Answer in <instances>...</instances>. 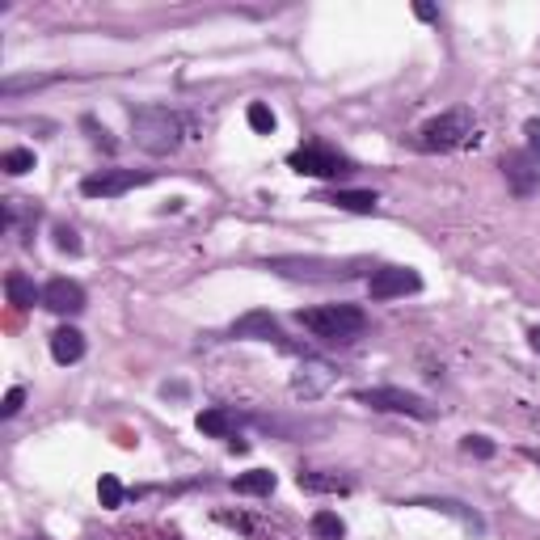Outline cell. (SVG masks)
<instances>
[{"label": "cell", "mask_w": 540, "mask_h": 540, "mask_svg": "<svg viewBox=\"0 0 540 540\" xmlns=\"http://www.w3.org/2000/svg\"><path fill=\"white\" fill-rule=\"evenodd\" d=\"M270 270L275 275H288V279H338V275H355L346 270L342 262H330V258H270Z\"/></svg>", "instance_id": "cell-8"}, {"label": "cell", "mask_w": 540, "mask_h": 540, "mask_svg": "<svg viewBox=\"0 0 540 540\" xmlns=\"http://www.w3.org/2000/svg\"><path fill=\"white\" fill-rule=\"evenodd\" d=\"M410 506H431V511H443V515H452V519H460L469 532H485V519L477 515V511H469L464 503H456V498H414Z\"/></svg>", "instance_id": "cell-15"}, {"label": "cell", "mask_w": 540, "mask_h": 540, "mask_svg": "<svg viewBox=\"0 0 540 540\" xmlns=\"http://www.w3.org/2000/svg\"><path fill=\"white\" fill-rule=\"evenodd\" d=\"M528 338H532V351H536V355H540V325H536V330L528 333Z\"/></svg>", "instance_id": "cell-30"}, {"label": "cell", "mask_w": 540, "mask_h": 540, "mask_svg": "<svg viewBox=\"0 0 540 540\" xmlns=\"http://www.w3.org/2000/svg\"><path fill=\"white\" fill-rule=\"evenodd\" d=\"M43 309L59 312V317H76L85 309V288L72 279H51L43 288Z\"/></svg>", "instance_id": "cell-11"}, {"label": "cell", "mask_w": 540, "mask_h": 540, "mask_svg": "<svg viewBox=\"0 0 540 540\" xmlns=\"http://www.w3.org/2000/svg\"><path fill=\"white\" fill-rule=\"evenodd\" d=\"M245 118H250V127L258 131V136H270V131H275V110H270L266 102H253L250 110H245Z\"/></svg>", "instance_id": "cell-23"}, {"label": "cell", "mask_w": 540, "mask_h": 540, "mask_svg": "<svg viewBox=\"0 0 540 540\" xmlns=\"http://www.w3.org/2000/svg\"><path fill=\"white\" fill-rule=\"evenodd\" d=\"M232 338H253V342H270V346H279V351H300V346H291L288 342V333L279 330V321L270 317V312H245L241 321H232Z\"/></svg>", "instance_id": "cell-9"}, {"label": "cell", "mask_w": 540, "mask_h": 540, "mask_svg": "<svg viewBox=\"0 0 540 540\" xmlns=\"http://www.w3.org/2000/svg\"><path fill=\"white\" fill-rule=\"evenodd\" d=\"M296 482H300L304 494H351V490H355L346 477H333V473H312V469H304Z\"/></svg>", "instance_id": "cell-16"}, {"label": "cell", "mask_w": 540, "mask_h": 540, "mask_svg": "<svg viewBox=\"0 0 540 540\" xmlns=\"http://www.w3.org/2000/svg\"><path fill=\"white\" fill-rule=\"evenodd\" d=\"M418 17H423V22H435V17H439V13H435V5H418Z\"/></svg>", "instance_id": "cell-29"}, {"label": "cell", "mask_w": 540, "mask_h": 540, "mask_svg": "<svg viewBox=\"0 0 540 540\" xmlns=\"http://www.w3.org/2000/svg\"><path fill=\"white\" fill-rule=\"evenodd\" d=\"M51 359L56 363H81L85 359V333L76 325H59L51 333Z\"/></svg>", "instance_id": "cell-14"}, {"label": "cell", "mask_w": 540, "mask_h": 540, "mask_svg": "<svg viewBox=\"0 0 540 540\" xmlns=\"http://www.w3.org/2000/svg\"><path fill=\"white\" fill-rule=\"evenodd\" d=\"M275 473H266V469H253V473H241V477H237V482H232V490H237V494H270V490H275Z\"/></svg>", "instance_id": "cell-20"}, {"label": "cell", "mask_w": 540, "mask_h": 540, "mask_svg": "<svg viewBox=\"0 0 540 540\" xmlns=\"http://www.w3.org/2000/svg\"><path fill=\"white\" fill-rule=\"evenodd\" d=\"M97 498H102V506H106V511H115V506H123L127 490H123V482H118L115 473H102V482H97Z\"/></svg>", "instance_id": "cell-21"}, {"label": "cell", "mask_w": 540, "mask_h": 540, "mask_svg": "<svg viewBox=\"0 0 540 540\" xmlns=\"http://www.w3.org/2000/svg\"><path fill=\"white\" fill-rule=\"evenodd\" d=\"M0 169L13 173V178H22V173L35 169V152L30 148H9L5 157H0Z\"/></svg>", "instance_id": "cell-22"}, {"label": "cell", "mask_w": 540, "mask_h": 540, "mask_svg": "<svg viewBox=\"0 0 540 540\" xmlns=\"http://www.w3.org/2000/svg\"><path fill=\"white\" fill-rule=\"evenodd\" d=\"M464 452H473V456L490 460V456H494V443H490L485 435H464Z\"/></svg>", "instance_id": "cell-26"}, {"label": "cell", "mask_w": 540, "mask_h": 540, "mask_svg": "<svg viewBox=\"0 0 540 540\" xmlns=\"http://www.w3.org/2000/svg\"><path fill=\"white\" fill-rule=\"evenodd\" d=\"M56 250H64V253H81V237H76V229H68V224H56Z\"/></svg>", "instance_id": "cell-24"}, {"label": "cell", "mask_w": 540, "mask_h": 540, "mask_svg": "<svg viewBox=\"0 0 540 540\" xmlns=\"http://www.w3.org/2000/svg\"><path fill=\"white\" fill-rule=\"evenodd\" d=\"M418 152H456V148H469L477 144V123H473V110L469 106H456V110H443L439 118L423 123L410 136Z\"/></svg>", "instance_id": "cell-3"}, {"label": "cell", "mask_w": 540, "mask_h": 540, "mask_svg": "<svg viewBox=\"0 0 540 540\" xmlns=\"http://www.w3.org/2000/svg\"><path fill=\"white\" fill-rule=\"evenodd\" d=\"M330 380H333L330 363H321V359H304L300 372L291 376V392H296V397H321V392L330 389Z\"/></svg>", "instance_id": "cell-12"}, {"label": "cell", "mask_w": 540, "mask_h": 540, "mask_svg": "<svg viewBox=\"0 0 540 540\" xmlns=\"http://www.w3.org/2000/svg\"><path fill=\"white\" fill-rule=\"evenodd\" d=\"M368 291H372V300L414 296V291H423V275H418L414 266H380V270H372Z\"/></svg>", "instance_id": "cell-6"}, {"label": "cell", "mask_w": 540, "mask_h": 540, "mask_svg": "<svg viewBox=\"0 0 540 540\" xmlns=\"http://www.w3.org/2000/svg\"><path fill=\"white\" fill-rule=\"evenodd\" d=\"M195 426L203 431V435H211V439H232L237 418H232V410H224V405H211V410H203V414L195 418Z\"/></svg>", "instance_id": "cell-18"}, {"label": "cell", "mask_w": 540, "mask_h": 540, "mask_svg": "<svg viewBox=\"0 0 540 540\" xmlns=\"http://www.w3.org/2000/svg\"><path fill=\"white\" fill-rule=\"evenodd\" d=\"M25 405V389H9L5 392V405H0V418H17Z\"/></svg>", "instance_id": "cell-25"}, {"label": "cell", "mask_w": 540, "mask_h": 540, "mask_svg": "<svg viewBox=\"0 0 540 540\" xmlns=\"http://www.w3.org/2000/svg\"><path fill=\"white\" fill-rule=\"evenodd\" d=\"M85 131H93V144H97V148H106V152H115V148H118L115 139H110V131H106V127H97L93 118H85Z\"/></svg>", "instance_id": "cell-27"}, {"label": "cell", "mask_w": 540, "mask_h": 540, "mask_svg": "<svg viewBox=\"0 0 540 540\" xmlns=\"http://www.w3.org/2000/svg\"><path fill=\"white\" fill-rule=\"evenodd\" d=\"M524 136H528V152L540 157V118H528V123H524Z\"/></svg>", "instance_id": "cell-28"}, {"label": "cell", "mask_w": 540, "mask_h": 540, "mask_svg": "<svg viewBox=\"0 0 540 540\" xmlns=\"http://www.w3.org/2000/svg\"><path fill=\"white\" fill-rule=\"evenodd\" d=\"M296 321L304 325L312 338H321V342L351 346L355 338H363V330H368V312L359 309V304H321V309L296 312Z\"/></svg>", "instance_id": "cell-2"}, {"label": "cell", "mask_w": 540, "mask_h": 540, "mask_svg": "<svg viewBox=\"0 0 540 540\" xmlns=\"http://www.w3.org/2000/svg\"><path fill=\"white\" fill-rule=\"evenodd\" d=\"M309 532H312V540H342L346 524L338 519V511H317V515L309 519Z\"/></svg>", "instance_id": "cell-19"}, {"label": "cell", "mask_w": 540, "mask_h": 540, "mask_svg": "<svg viewBox=\"0 0 540 540\" xmlns=\"http://www.w3.org/2000/svg\"><path fill=\"white\" fill-rule=\"evenodd\" d=\"M503 173H506V186H511L519 199H528L532 190L540 186V157H536V152H528V148L506 152V157H503Z\"/></svg>", "instance_id": "cell-10"}, {"label": "cell", "mask_w": 540, "mask_h": 540, "mask_svg": "<svg viewBox=\"0 0 540 540\" xmlns=\"http://www.w3.org/2000/svg\"><path fill=\"white\" fill-rule=\"evenodd\" d=\"M190 118L182 110H169V106H139L131 110V136H136V148H144L148 157H169V152L182 148V139L190 136Z\"/></svg>", "instance_id": "cell-1"}, {"label": "cell", "mask_w": 540, "mask_h": 540, "mask_svg": "<svg viewBox=\"0 0 540 540\" xmlns=\"http://www.w3.org/2000/svg\"><path fill=\"white\" fill-rule=\"evenodd\" d=\"M317 203H330L338 211H355V216H372L376 211V190H321Z\"/></svg>", "instance_id": "cell-13"}, {"label": "cell", "mask_w": 540, "mask_h": 540, "mask_svg": "<svg viewBox=\"0 0 540 540\" xmlns=\"http://www.w3.org/2000/svg\"><path fill=\"white\" fill-rule=\"evenodd\" d=\"M5 296H9V304H17V309L43 304V288H35V279H25L22 270H13V275L5 279Z\"/></svg>", "instance_id": "cell-17"}, {"label": "cell", "mask_w": 540, "mask_h": 540, "mask_svg": "<svg viewBox=\"0 0 540 540\" xmlns=\"http://www.w3.org/2000/svg\"><path fill=\"white\" fill-rule=\"evenodd\" d=\"M355 402L368 405V410H380V414H405V418H418V423H431V418H435V405L423 402V397H418V392H410V389H397V384L359 389Z\"/></svg>", "instance_id": "cell-4"}, {"label": "cell", "mask_w": 540, "mask_h": 540, "mask_svg": "<svg viewBox=\"0 0 540 540\" xmlns=\"http://www.w3.org/2000/svg\"><path fill=\"white\" fill-rule=\"evenodd\" d=\"M148 182V173H136V169H102V173H89L81 182V195L89 199H118L127 190Z\"/></svg>", "instance_id": "cell-7"}, {"label": "cell", "mask_w": 540, "mask_h": 540, "mask_svg": "<svg viewBox=\"0 0 540 540\" xmlns=\"http://www.w3.org/2000/svg\"><path fill=\"white\" fill-rule=\"evenodd\" d=\"M288 165L296 173H304V178H330V182L355 173V161H351L346 152L330 148V144H304V148H296L288 157Z\"/></svg>", "instance_id": "cell-5"}]
</instances>
